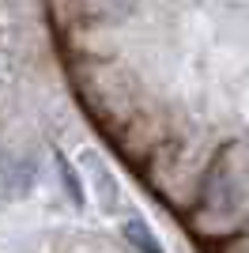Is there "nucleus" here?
<instances>
[{"label": "nucleus", "mask_w": 249, "mask_h": 253, "mask_svg": "<svg viewBox=\"0 0 249 253\" xmlns=\"http://www.w3.org/2000/svg\"><path fill=\"white\" fill-rule=\"evenodd\" d=\"M23 185H27V170H23V163H19V159L0 155V201L15 197Z\"/></svg>", "instance_id": "obj_1"}, {"label": "nucleus", "mask_w": 249, "mask_h": 253, "mask_svg": "<svg viewBox=\"0 0 249 253\" xmlns=\"http://www.w3.org/2000/svg\"><path fill=\"white\" fill-rule=\"evenodd\" d=\"M124 231H128V238H132V242L140 246L144 253H163V250H159V242H155V234H151V231H144L140 223H128Z\"/></svg>", "instance_id": "obj_2"}]
</instances>
